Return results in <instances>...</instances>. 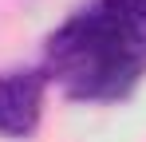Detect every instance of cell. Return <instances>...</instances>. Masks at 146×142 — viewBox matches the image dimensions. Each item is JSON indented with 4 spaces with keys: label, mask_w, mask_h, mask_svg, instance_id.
Segmentation results:
<instances>
[{
    "label": "cell",
    "mask_w": 146,
    "mask_h": 142,
    "mask_svg": "<svg viewBox=\"0 0 146 142\" xmlns=\"http://www.w3.org/2000/svg\"><path fill=\"white\" fill-rule=\"evenodd\" d=\"M44 67H24L0 75V134L4 138H32L40 115H44V95H48Z\"/></svg>",
    "instance_id": "cell-2"
},
{
    "label": "cell",
    "mask_w": 146,
    "mask_h": 142,
    "mask_svg": "<svg viewBox=\"0 0 146 142\" xmlns=\"http://www.w3.org/2000/svg\"><path fill=\"white\" fill-rule=\"evenodd\" d=\"M40 67L67 99H126L146 75V0L83 4L48 36Z\"/></svg>",
    "instance_id": "cell-1"
}]
</instances>
